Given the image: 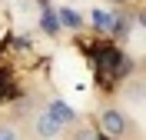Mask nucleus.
<instances>
[{
	"label": "nucleus",
	"instance_id": "obj_1",
	"mask_svg": "<svg viewBox=\"0 0 146 140\" xmlns=\"http://www.w3.org/2000/svg\"><path fill=\"white\" fill-rule=\"evenodd\" d=\"M100 127L110 133V137H123V133L129 130V120L123 117L119 110H103V117H100Z\"/></svg>",
	"mask_w": 146,
	"mask_h": 140
},
{
	"label": "nucleus",
	"instance_id": "obj_2",
	"mask_svg": "<svg viewBox=\"0 0 146 140\" xmlns=\"http://www.w3.org/2000/svg\"><path fill=\"white\" fill-rule=\"evenodd\" d=\"M46 113H50V117H53L60 127H70V123H76V110H73L70 103H63L60 97H53V100L46 103Z\"/></svg>",
	"mask_w": 146,
	"mask_h": 140
},
{
	"label": "nucleus",
	"instance_id": "obj_3",
	"mask_svg": "<svg viewBox=\"0 0 146 140\" xmlns=\"http://www.w3.org/2000/svg\"><path fill=\"white\" fill-rule=\"evenodd\" d=\"M33 130H36V137H43V140H50V137H56V133L63 130V127H60V123L53 120V117H50V113H36V120H33Z\"/></svg>",
	"mask_w": 146,
	"mask_h": 140
},
{
	"label": "nucleus",
	"instance_id": "obj_4",
	"mask_svg": "<svg viewBox=\"0 0 146 140\" xmlns=\"http://www.w3.org/2000/svg\"><path fill=\"white\" fill-rule=\"evenodd\" d=\"M56 20H60V27H66V30H80V23H83V17L73 7H60L56 10Z\"/></svg>",
	"mask_w": 146,
	"mask_h": 140
},
{
	"label": "nucleus",
	"instance_id": "obj_5",
	"mask_svg": "<svg viewBox=\"0 0 146 140\" xmlns=\"http://www.w3.org/2000/svg\"><path fill=\"white\" fill-rule=\"evenodd\" d=\"M40 27H43V33H56V30H60L56 10H53V7H46V0H43V13H40Z\"/></svg>",
	"mask_w": 146,
	"mask_h": 140
},
{
	"label": "nucleus",
	"instance_id": "obj_6",
	"mask_svg": "<svg viewBox=\"0 0 146 140\" xmlns=\"http://www.w3.org/2000/svg\"><path fill=\"white\" fill-rule=\"evenodd\" d=\"M90 20H93V27L100 30V33H110V27H113V13L110 10H93Z\"/></svg>",
	"mask_w": 146,
	"mask_h": 140
},
{
	"label": "nucleus",
	"instance_id": "obj_7",
	"mask_svg": "<svg viewBox=\"0 0 146 140\" xmlns=\"http://www.w3.org/2000/svg\"><path fill=\"white\" fill-rule=\"evenodd\" d=\"M129 27H133V20H129V17H116V13H113V27H110V33H123V37H126Z\"/></svg>",
	"mask_w": 146,
	"mask_h": 140
},
{
	"label": "nucleus",
	"instance_id": "obj_8",
	"mask_svg": "<svg viewBox=\"0 0 146 140\" xmlns=\"http://www.w3.org/2000/svg\"><path fill=\"white\" fill-rule=\"evenodd\" d=\"M70 140H96V133L86 130V127H80V130H73V137H70Z\"/></svg>",
	"mask_w": 146,
	"mask_h": 140
},
{
	"label": "nucleus",
	"instance_id": "obj_9",
	"mask_svg": "<svg viewBox=\"0 0 146 140\" xmlns=\"http://www.w3.org/2000/svg\"><path fill=\"white\" fill-rule=\"evenodd\" d=\"M0 140H20V137H17V130H13V127H7V123H3V127H0Z\"/></svg>",
	"mask_w": 146,
	"mask_h": 140
}]
</instances>
